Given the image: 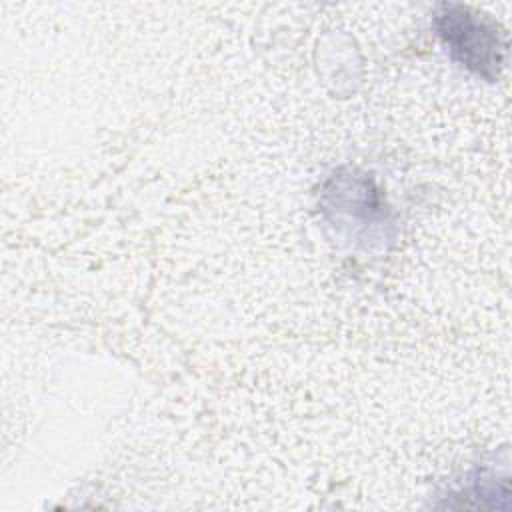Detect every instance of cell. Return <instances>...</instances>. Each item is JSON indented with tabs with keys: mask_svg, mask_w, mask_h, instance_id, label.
<instances>
[{
	"mask_svg": "<svg viewBox=\"0 0 512 512\" xmlns=\"http://www.w3.org/2000/svg\"><path fill=\"white\" fill-rule=\"evenodd\" d=\"M434 28L452 60L486 80L498 78L506 62V38L496 20L464 4H440Z\"/></svg>",
	"mask_w": 512,
	"mask_h": 512,
	"instance_id": "cell-1",
	"label": "cell"
}]
</instances>
